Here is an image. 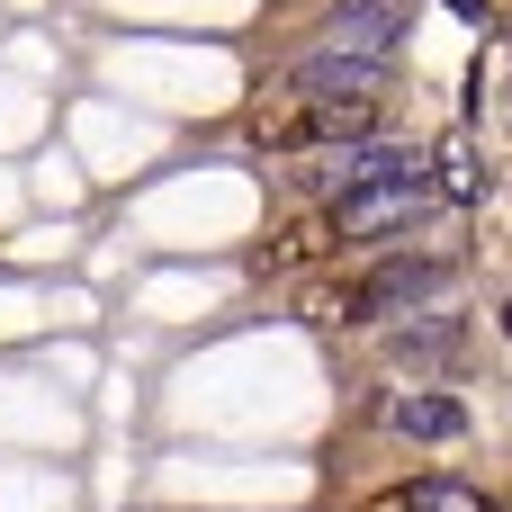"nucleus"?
Here are the masks:
<instances>
[{"mask_svg": "<svg viewBox=\"0 0 512 512\" xmlns=\"http://www.w3.org/2000/svg\"><path fill=\"white\" fill-rule=\"evenodd\" d=\"M432 207V171L423 162H405V171H387V180H360V189H342V234H396V225H414Z\"/></svg>", "mask_w": 512, "mask_h": 512, "instance_id": "1", "label": "nucleus"}, {"mask_svg": "<svg viewBox=\"0 0 512 512\" xmlns=\"http://www.w3.org/2000/svg\"><path fill=\"white\" fill-rule=\"evenodd\" d=\"M396 45H405V0H333V18H324V54H351V63H396Z\"/></svg>", "mask_w": 512, "mask_h": 512, "instance_id": "2", "label": "nucleus"}, {"mask_svg": "<svg viewBox=\"0 0 512 512\" xmlns=\"http://www.w3.org/2000/svg\"><path fill=\"white\" fill-rule=\"evenodd\" d=\"M378 81H387L378 63H351V54H324V45L297 63V99H315V108H360V99H378Z\"/></svg>", "mask_w": 512, "mask_h": 512, "instance_id": "3", "label": "nucleus"}, {"mask_svg": "<svg viewBox=\"0 0 512 512\" xmlns=\"http://www.w3.org/2000/svg\"><path fill=\"white\" fill-rule=\"evenodd\" d=\"M441 261H387L369 288H360V315H396V306H423V297H441Z\"/></svg>", "mask_w": 512, "mask_h": 512, "instance_id": "4", "label": "nucleus"}, {"mask_svg": "<svg viewBox=\"0 0 512 512\" xmlns=\"http://www.w3.org/2000/svg\"><path fill=\"white\" fill-rule=\"evenodd\" d=\"M387 423H396V432H414V441H459V432H468V414H459L450 396H396V405H387Z\"/></svg>", "mask_w": 512, "mask_h": 512, "instance_id": "5", "label": "nucleus"}, {"mask_svg": "<svg viewBox=\"0 0 512 512\" xmlns=\"http://www.w3.org/2000/svg\"><path fill=\"white\" fill-rule=\"evenodd\" d=\"M414 512H486L468 486H414Z\"/></svg>", "mask_w": 512, "mask_h": 512, "instance_id": "6", "label": "nucleus"}]
</instances>
